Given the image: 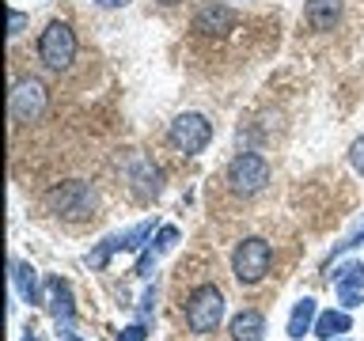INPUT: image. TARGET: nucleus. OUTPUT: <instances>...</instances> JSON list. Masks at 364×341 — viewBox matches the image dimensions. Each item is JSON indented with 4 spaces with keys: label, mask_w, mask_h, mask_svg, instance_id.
<instances>
[{
    "label": "nucleus",
    "mask_w": 364,
    "mask_h": 341,
    "mask_svg": "<svg viewBox=\"0 0 364 341\" xmlns=\"http://www.w3.org/2000/svg\"><path fill=\"white\" fill-rule=\"evenodd\" d=\"M38 57H42L46 68L65 72V68L76 61V34H73V27L61 23V19H53L50 27L42 31V38H38Z\"/></svg>",
    "instance_id": "obj_5"
},
{
    "label": "nucleus",
    "mask_w": 364,
    "mask_h": 341,
    "mask_svg": "<svg viewBox=\"0 0 364 341\" xmlns=\"http://www.w3.org/2000/svg\"><path fill=\"white\" fill-rule=\"evenodd\" d=\"M220 318H224V292L216 284H201V288L190 292V300H186V330L190 334H198V337L216 334Z\"/></svg>",
    "instance_id": "obj_1"
},
{
    "label": "nucleus",
    "mask_w": 364,
    "mask_h": 341,
    "mask_svg": "<svg viewBox=\"0 0 364 341\" xmlns=\"http://www.w3.org/2000/svg\"><path fill=\"white\" fill-rule=\"evenodd\" d=\"M11 277H16V288H19V296L27 303H38V277H34V269L31 266H23V261H11Z\"/></svg>",
    "instance_id": "obj_14"
},
{
    "label": "nucleus",
    "mask_w": 364,
    "mask_h": 341,
    "mask_svg": "<svg viewBox=\"0 0 364 341\" xmlns=\"http://www.w3.org/2000/svg\"><path fill=\"white\" fill-rule=\"evenodd\" d=\"M273 266V247L266 239H243L235 250H232V273L243 288H255L258 281H266V273Z\"/></svg>",
    "instance_id": "obj_2"
},
{
    "label": "nucleus",
    "mask_w": 364,
    "mask_h": 341,
    "mask_svg": "<svg viewBox=\"0 0 364 341\" xmlns=\"http://www.w3.org/2000/svg\"><path fill=\"white\" fill-rule=\"evenodd\" d=\"M349 326H353V318L346 311H323V315L315 318V337L334 341L338 334H349Z\"/></svg>",
    "instance_id": "obj_12"
},
{
    "label": "nucleus",
    "mask_w": 364,
    "mask_h": 341,
    "mask_svg": "<svg viewBox=\"0 0 364 341\" xmlns=\"http://www.w3.org/2000/svg\"><path fill=\"white\" fill-rule=\"evenodd\" d=\"M178 243V227H159V235H156V250L152 254H167L171 247Z\"/></svg>",
    "instance_id": "obj_16"
},
{
    "label": "nucleus",
    "mask_w": 364,
    "mask_h": 341,
    "mask_svg": "<svg viewBox=\"0 0 364 341\" xmlns=\"http://www.w3.org/2000/svg\"><path fill=\"white\" fill-rule=\"evenodd\" d=\"M95 4H99V8H125L129 0H95Z\"/></svg>",
    "instance_id": "obj_21"
},
{
    "label": "nucleus",
    "mask_w": 364,
    "mask_h": 341,
    "mask_svg": "<svg viewBox=\"0 0 364 341\" xmlns=\"http://www.w3.org/2000/svg\"><path fill=\"white\" fill-rule=\"evenodd\" d=\"M304 19L311 31H334V23L341 19V0H307Z\"/></svg>",
    "instance_id": "obj_9"
},
{
    "label": "nucleus",
    "mask_w": 364,
    "mask_h": 341,
    "mask_svg": "<svg viewBox=\"0 0 364 341\" xmlns=\"http://www.w3.org/2000/svg\"><path fill=\"white\" fill-rule=\"evenodd\" d=\"M50 110V91L38 76H23L11 87V118L16 121H38Z\"/></svg>",
    "instance_id": "obj_7"
},
{
    "label": "nucleus",
    "mask_w": 364,
    "mask_h": 341,
    "mask_svg": "<svg viewBox=\"0 0 364 341\" xmlns=\"http://www.w3.org/2000/svg\"><path fill=\"white\" fill-rule=\"evenodd\" d=\"M144 337H148V334H144L141 323H136V326H125L122 334H118V341H144Z\"/></svg>",
    "instance_id": "obj_20"
},
{
    "label": "nucleus",
    "mask_w": 364,
    "mask_h": 341,
    "mask_svg": "<svg viewBox=\"0 0 364 341\" xmlns=\"http://www.w3.org/2000/svg\"><path fill=\"white\" fill-rule=\"evenodd\" d=\"M349 163H353V170H357V175H364V136H360V141H353V148H349Z\"/></svg>",
    "instance_id": "obj_19"
},
{
    "label": "nucleus",
    "mask_w": 364,
    "mask_h": 341,
    "mask_svg": "<svg viewBox=\"0 0 364 341\" xmlns=\"http://www.w3.org/2000/svg\"><path fill=\"white\" fill-rule=\"evenodd\" d=\"M167 141L182 156H198V152H205V144L213 141V121L205 118V114H178L167 129Z\"/></svg>",
    "instance_id": "obj_6"
},
{
    "label": "nucleus",
    "mask_w": 364,
    "mask_h": 341,
    "mask_svg": "<svg viewBox=\"0 0 364 341\" xmlns=\"http://www.w3.org/2000/svg\"><path fill=\"white\" fill-rule=\"evenodd\" d=\"M334 288H364V266H360V261H349V266L338 269Z\"/></svg>",
    "instance_id": "obj_15"
},
{
    "label": "nucleus",
    "mask_w": 364,
    "mask_h": 341,
    "mask_svg": "<svg viewBox=\"0 0 364 341\" xmlns=\"http://www.w3.org/2000/svg\"><path fill=\"white\" fill-rule=\"evenodd\" d=\"M23 341H34V337H23Z\"/></svg>",
    "instance_id": "obj_24"
},
{
    "label": "nucleus",
    "mask_w": 364,
    "mask_h": 341,
    "mask_svg": "<svg viewBox=\"0 0 364 341\" xmlns=\"http://www.w3.org/2000/svg\"><path fill=\"white\" fill-rule=\"evenodd\" d=\"M159 4H178V0H159Z\"/></svg>",
    "instance_id": "obj_23"
},
{
    "label": "nucleus",
    "mask_w": 364,
    "mask_h": 341,
    "mask_svg": "<svg viewBox=\"0 0 364 341\" xmlns=\"http://www.w3.org/2000/svg\"><path fill=\"white\" fill-rule=\"evenodd\" d=\"M27 23H31L27 11H11V16H8V34H11V38H19V34L27 31Z\"/></svg>",
    "instance_id": "obj_17"
},
{
    "label": "nucleus",
    "mask_w": 364,
    "mask_h": 341,
    "mask_svg": "<svg viewBox=\"0 0 364 341\" xmlns=\"http://www.w3.org/2000/svg\"><path fill=\"white\" fill-rule=\"evenodd\" d=\"M50 311L57 315V323L68 326V318H73V292H68L65 281H50Z\"/></svg>",
    "instance_id": "obj_13"
},
{
    "label": "nucleus",
    "mask_w": 364,
    "mask_h": 341,
    "mask_svg": "<svg viewBox=\"0 0 364 341\" xmlns=\"http://www.w3.org/2000/svg\"><path fill=\"white\" fill-rule=\"evenodd\" d=\"M65 341H80V337H76V334H65Z\"/></svg>",
    "instance_id": "obj_22"
},
{
    "label": "nucleus",
    "mask_w": 364,
    "mask_h": 341,
    "mask_svg": "<svg viewBox=\"0 0 364 341\" xmlns=\"http://www.w3.org/2000/svg\"><path fill=\"white\" fill-rule=\"evenodd\" d=\"M46 205L57 212V216H65V220H87L91 212H95V190L87 186V182H61V186H53L50 193H46Z\"/></svg>",
    "instance_id": "obj_4"
},
{
    "label": "nucleus",
    "mask_w": 364,
    "mask_h": 341,
    "mask_svg": "<svg viewBox=\"0 0 364 341\" xmlns=\"http://www.w3.org/2000/svg\"><path fill=\"white\" fill-rule=\"evenodd\" d=\"M315 318H318L315 300H300V303L292 307V315H289V337L300 341L304 334H311V330H315Z\"/></svg>",
    "instance_id": "obj_11"
},
{
    "label": "nucleus",
    "mask_w": 364,
    "mask_h": 341,
    "mask_svg": "<svg viewBox=\"0 0 364 341\" xmlns=\"http://www.w3.org/2000/svg\"><path fill=\"white\" fill-rule=\"evenodd\" d=\"M239 27V11H232L228 4L220 0H209V4H201L193 11V31L205 34V38H224V34H232Z\"/></svg>",
    "instance_id": "obj_8"
},
{
    "label": "nucleus",
    "mask_w": 364,
    "mask_h": 341,
    "mask_svg": "<svg viewBox=\"0 0 364 341\" xmlns=\"http://www.w3.org/2000/svg\"><path fill=\"white\" fill-rule=\"evenodd\" d=\"M338 296H341V307H346V311L364 303V288H338Z\"/></svg>",
    "instance_id": "obj_18"
},
{
    "label": "nucleus",
    "mask_w": 364,
    "mask_h": 341,
    "mask_svg": "<svg viewBox=\"0 0 364 341\" xmlns=\"http://www.w3.org/2000/svg\"><path fill=\"white\" fill-rule=\"evenodd\" d=\"M269 163L255 152H239L232 163H228V186H232L235 197H255L269 186Z\"/></svg>",
    "instance_id": "obj_3"
},
{
    "label": "nucleus",
    "mask_w": 364,
    "mask_h": 341,
    "mask_svg": "<svg viewBox=\"0 0 364 341\" xmlns=\"http://www.w3.org/2000/svg\"><path fill=\"white\" fill-rule=\"evenodd\" d=\"M266 337V318L262 311H239L232 318V341H262Z\"/></svg>",
    "instance_id": "obj_10"
}]
</instances>
